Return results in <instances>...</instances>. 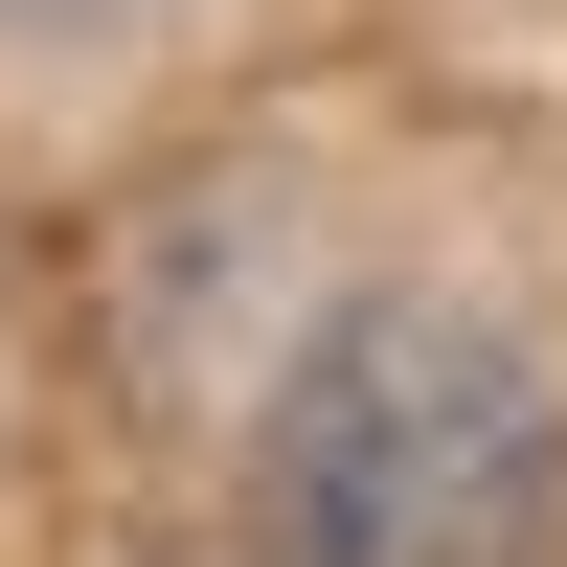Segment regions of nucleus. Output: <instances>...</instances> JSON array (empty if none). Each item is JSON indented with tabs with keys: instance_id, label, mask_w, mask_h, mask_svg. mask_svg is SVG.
Instances as JSON below:
<instances>
[{
	"instance_id": "f257e3e1",
	"label": "nucleus",
	"mask_w": 567,
	"mask_h": 567,
	"mask_svg": "<svg viewBox=\"0 0 567 567\" xmlns=\"http://www.w3.org/2000/svg\"><path fill=\"white\" fill-rule=\"evenodd\" d=\"M567 386L477 296H341L250 409V567H545Z\"/></svg>"
}]
</instances>
